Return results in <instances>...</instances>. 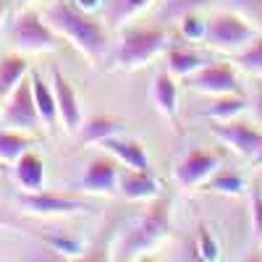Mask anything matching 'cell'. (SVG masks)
<instances>
[{"label": "cell", "instance_id": "18", "mask_svg": "<svg viewBox=\"0 0 262 262\" xmlns=\"http://www.w3.org/2000/svg\"><path fill=\"white\" fill-rule=\"evenodd\" d=\"M123 131V118L118 116H92L79 128V142L81 144H100L107 137H118Z\"/></svg>", "mask_w": 262, "mask_h": 262}, {"label": "cell", "instance_id": "21", "mask_svg": "<svg viewBox=\"0 0 262 262\" xmlns=\"http://www.w3.org/2000/svg\"><path fill=\"white\" fill-rule=\"evenodd\" d=\"M244 111H247V100L238 92H231V95H217L212 105L205 107V116L210 121H231L236 116H242Z\"/></svg>", "mask_w": 262, "mask_h": 262}, {"label": "cell", "instance_id": "25", "mask_svg": "<svg viewBox=\"0 0 262 262\" xmlns=\"http://www.w3.org/2000/svg\"><path fill=\"white\" fill-rule=\"evenodd\" d=\"M149 3H152V0H113L107 18H111V24L118 27V24H123V21L134 18L137 13H142Z\"/></svg>", "mask_w": 262, "mask_h": 262}, {"label": "cell", "instance_id": "26", "mask_svg": "<svg viewBox=\"0 0 262 262\" xmlns=\"http://www.w3.org/2000/svg\"><path fill=\"white\" fill-rule=\"evenodd\" d=\"M210 0H163V11H160V18L163 21H179L181 16L196 11L207 6Z\"/></svg>", "mask_w": 262, "mask_h": 262}, {"label": "cell", "instance_id": "29", "mask_svg": "<svg viewBox=\"0 0 262 262\" xmlns=\"http://www.w3.org/2000/svg\"><path fill=\"white\" fill-rule=\"evenodd\" d=\"M249 221H252V238L262 247V191L254 189L249 200Z\"/></svg>", "mask_w": 262, "mask_h": 262}, {"label": "cell", "instance_id": "36", "mask_svg": "<svg viewBox=\"0 0 262 262\" xmlns=\"http://www.w3.org/2000/svg\"><path fill=\"white\" fill-rule=\"evenodd\" d=\"M21 3H32V0H21Z\"/></svg>", "mask_w": 262, "mask_h": 262}, {"label": "cell", "instance_id": "12", "mask_svg": "<svg viewBox=\"0 0 262 262\" xmlns=\"http://www.w3.org/2000/svg\"><path fill=\"white\" fill-rule=\"evenodd\" d=\"M118 165L113 158H95L86 163L79 186L90 194H113L118 191Z\"/></svg>", "mask_w": 262, "mask_h": 262}, {"label": "cell", "instance_id": "11", "mask_svg": "<svg viewBox=\"0 0 262 262\" xmlns=\"http://www.w3.org/2000/svg\"><path fill=\"white\" fill-rule=\"evenodd\" d=\"M53 92H55V102H58V118L60 126L69 134H79L81 128V107H79V97L74 92L71 81L66 79L60 71H53Z\"/></svg>", "mask_w": 262, "mask_h": 262}, {"label": "cell", "instance_id": "31", "mask_svg": "<svg viewBox=\"0 0 262 262\" xmlns=\"http://www.w3.org/2000/svg\"><path fill=\"white\" fill-rule=\"evenodd\" d=\"M74 3H76L81 11H86V13H95V11L102 6V0H74Z\"/></svg>", "mask_w": 262, "mask_h": 262}, {"label": "cell", "instance_id": "37", "mask_svg": "<svg viewBox=\"0 0 262 262\" xmlns=\"http://www.w3.org/2000/svg\"><path fill=\"white\" fill-rule=\"evenodd\" d=\"M0 173H3V170H0Z\"/></svg>", "mask_w": 262, "mask_h": 262}, {"label": "cell", "instance_id": "15", "mask_svg": "<svg viewBox=\"0 0 262 262\" xmlns=\"http://www.w3.org/2000/svg\"><path fill=\"white\" fill-rule=\"evenodd\" d=\"M100 147L105 152H111V155L123 163L126 168H134V170H149V158H147V152L139 142L134 139H118V137H107L105 142H100Z\"/></svg>", "mask_w": 262, "mask_h": 262}, {"label": "cell", "instance_id": "14", "mask_svg": "<svg viewBox=\"0 0 262 262\" xmlns=\"http://www.w3.org/2000/svg\"><path fill=\"white\" fill-rule=\"evenodd\" d=\"M13 179L21 186V191H39L45 189V160L37 152L27 149L13 163Z\"/></svg>", "mask_w": 262, "mask_h": 262}, {"label": "cell", "instance_id": "28", "mask_svg": "<svg viewBox=\"0 0 262 262\" xmlns=\"http://www.w3.org/2000/svg\"><path fill=\"white\" fill-rule=\"evenodd\" d=\"M179 27H181V34H184L186 39L200 42V39H205L207 21L196 16V11H191V13H186V16H181V18H179Z\"/></svg>", "mask_w": 262, "mask_h": 262}, {"label": "cell", "instance_id": "23", "mask_svg": "<svg viewBox=\"0 0 262 262\" xmlns=\"http://www.w3.org/2000/svg\"><path fill=\"white\" fill-rule=\"evenodd\" d=\"M207 189L217 191V194H226V196H238V194L247 191V181H244V176H238L236 170L223 168V170H215L210 176Z\"/></svg>", "mask_w": 262, "mask_h": 262}, {"label": "cell", "instance_id": "6", "mask_svg": "<svg viewBox=\"0 0 262 262\" xmlns=\"http://www.w3.org/2000/svg\"><path fill=\"white\" fill-rule=\"evenodd\" d=\"M0 121H3V126L27 131V134L42 128V118H39L37 102H34V92H32V79H24V81H21L16 90L6 97Z\"/></svg>", "mask_w": 262, "mask_h": 262}, {"label": "cell", "instance_id": "1", "mask_svg": "<svg viewBox=\"0 0 262 262\" xmlns=\"http://www.w3.org/2000/svg\"><path fill=\"white\" fill-rule=\"evenodd\" d=\"M45 21L60 34V39H69L92 66L105 63L111 42H107L105 24L95 18V13L81 11L74 0H55L45 11Z\"/></svg>", "mask_w": 262, "mask_h": 262}, {"label": "cell", "instance_id": "33", "mask_svg": "<svg viewBox=\"0 0 262 262\" xmlns=\"http://www.w3.org/2000/svg\"><path fill=\"white\" fill-rule=\"evenodd\" d=\"M252 165H254V168H262V149H259L257 155L252 158Z\"/></svg>", "mask_w": 262, "mask_h": 262}, {"label": "cell", "instance_id": "3", "mask_svg": "<svg viewBox=\"0 0 262 262\" xmlns=\"http://www.w3.org/2000/svg\"><path fill=\"white\" fill-rule=\"evenodd\" d=\"M165 29L160 24H149V27H134L126 29L116 45L113 63L121 71H137L155 58L158 53L165 50Z\"/></svg>", "mask_w": 262, "mask_h": 262}, {"label": "cell", "instance_id": "35", "mask_svg": "<svg viewBox=\"0 0 262 262\" xmlns=\"http://www.w3.org/2000/svg\"><path fill=\"white\" fill-rule=\"evenodd\" d=\"M0 226H11V221H8V217H6L3 212H0Z\"/></svg>", "mask_w": 262, "mask_h": 262}, {"label": "cell", "instance_id": "17", "mask_svg": "<svg viewBox=\"0 0 262 262\" xmlns=\"http://www.w3.org/2000/svg\"><path fill=\"white\" fill-rule=\"evenodd\" d=\"M29 79H32V92H34V102H37L42 126H45L48 131H55L60 118H58V102H55L53 84H48L39 74H29Z\"/></svg>", "mask_w": 262, "mask_h": 262}, {"label": "cell", "instance_id": "19", "mask_svg": "<svg viewBox=\"0 0 262 262\" xmlns=\"http://www.w3.org/2000/svg\"><path fill=\"white\" fill-rule=\"evenodd\" d=\"M27 74H29L27 58H21L16 53L0 55V97H8L16 86L27 79Z\"/></svg>", "mask_w": 262, "mask_h": 262}, {"label": "cell", "instance_id": "10", "mask_svg": "<svg viewBox=\"0 0 262 262\" xmlns=\"http://www.w3.org/2000/svg\"><path fill=\"white\" fill-rule=\"evenodd\" d=\"M186 81H189L191 90L202 92V95H210V97L238 92L236 71L231 69L228 63H210V66H202V69H196Z\"/></svg>", "mask_w": 262, "mask_h": 262}, {"label": "cell", "instance_id": "24", "mask_svg": "<svg viewBox=\"0 0 262 262\" xmlns=\"http://www.w3.org/2000/svg\"><path fill=\"white\" fill-rule=\"evenodd\" d=\"M236 66L252 76H262V34L236 53Z\"/></svg>", "mask_w": 262, "mask_h": 262}, {"label": "cell", "instance_id": "34", "mask_svg": "<svg viewBox=\"0 0 262 262\" xmlns=\"http://www.w3.org/2000/svg\"><path fill=\"white\" fill-rule=\"evenodd\" d=\"M3 16H6V0H0V24H3Z\"/></svg>", "mask_w": 262, "mask_h": 262}, {"label": "cell", "instance_id": "9", "mask_svg": "<svg viewBox=\"0 0 262 262\" xmlns=\"http://www.w3.org/2000/svg\"><path fill=\"white\" fill-rule=\"evenodd\" d=\"M16 202L21 210H27L29 215H42V217H50V215H76L84 212L86 205L79 200H71V196H63L55 191H21L16 196Z\"/></svg>", "mask_w": 262, "mask_h": 262}, {"label": "cell", "instance_id": "32", "mask_svg": "<svg viewBox=\"0 0 262 262\" xmlns=\"http://www.w3.org/2000/svg\"><path fill=\"white\" fill-rule=\"evenodd\" d=\"M254 116L262 123V86H257V95H254Z\"/></svg>", "mask_w": 262, "mask_h": 262}, {"label": "cell", "instance_id": "16", "mask_svg": "<svg viewBox=\"0 0 262 262\" xmlns=\"http://www.w3.org/2000/svg\"><path fill=\"white\" fill-rule=\"evenodd\" d=\"M149 97H152V102H155L160 116L176 118V113H179V84H176V76H173L170 71H163V74L155 76Z\"/></svg>", "mask_w": 262, "mask_h": 262}, {"label": "cell", "instance_id": "2", "mask_svg": "<svg viewBox=\"0 0 262 262\" xmlns=\"http://www.w3.org/2000/svg\"><path fill=\"white\" fill-rule=\"evenodd\" d=\"M170 228V202L168 196H155L149 207L142 210V215L131 223L113 247V259H137L155 249Z\"/></svg>", "mask_w": 262, "mask_h": 262}, {"label": "cell", "instance_id": "30", "mask_svg": "<svg viewBox=\"0 0 262 262\" xmlns=\"http://www.w3.org/2000/svg\"><path fill=\"white\" fill-rule=\"evenodd\" d=\"M236 13H242L247 21L262 27V0H233Z\"/></svg>", "mask_w": 262, "mask_h": 262}, {"label": "cell", "instance_id": "22", "mask_svg": "<svg viewBox=\"0 0 262 262\" xmlns=\"http://www.w3.org/2000/svg\"><path fill=\"white\" fill-rule=\"evenodd\" d=\"M202 66H205V60L194 50H186V48H170L168 50V71L176 79H189Z\"/></svg>", "mask_w": 262, "mask_h": 262}, {"label": "cell", "instance_id": "7", "mask_svg": "<svg viewBox=\"0 0 262 262\" xmlns=\"http://www.w3.org/2000/svg\"><path fill=\"white\" fill-rule=\"evenodd\" d=\"M210 134L221 144H226L231 152H236L238 158H244L249 163L262 149V131L252 128L244 121H236V118H231V121H212L210 123Z\"/></svg>", "mask_w": 262, "mask_h": 262}, {"label": "cell", "instance_id": "13", "mask_svg": "<svg viewBox=\"0 0 262 262\" xmlns=\"http://www.w3.org/2000/svg\"><path fill=\"white\" fill-rule=\"evenodd\" d=\"M118 194L128 202H147L160 196V181L149 170H134L128 168L118 176Z\"/></svg>", "mask_w": 262, "mask_h": 262}, {"label": "cell", "instance_id": "4", "mask_svg": "<svg viewBox=\"0 0 262 262\" xmlns=\"http://www.w3.org/2000/svg\"><path fill=\"white\" fill-rule=\"evenodd\" d=\"M259 37V29L247 21L242 13L236 11H223L207 18V32H205V45L217 50V53H238L244 50L252 39Z\"/></svg>", "mask_w": 262, "mask_h": 262}, {"label": "cell", "instance_id": "8", "mask_svg": "<svg viewBox=\"0 0 262 262\" xmlns=\"http://www.w3.org/2000/svg\"><path fill=\"white\" fill-rule=\"evenodd\" d=\"M217 165H221V158H217L215 152L194 147L179 160L176 170H173V181H176L181 189L202 186L205 181H210V176L217 170Z\"/></svg>", "mask_w": 262, "mask_h": 262}, {"label": "cell", "instance_id": "20", "mask_svg": "<svg viewBox=\"0 0 262 262\" xmlns=\"http://www.w3.org/2000/svg\"><path fill=\"white\" fill-rule=\"evenodd\" d=\"M32 137H27V131L18 128H0V163H16L24 152L32 147Z\"/></svg>", "mask_w": 262, "mask_h": 262}, {"label": "cell", "instance_id": "27", "mask_svg": "<svg viewBox=\"0 0 262 262\" xmlns=\"http://www.w3.org/2000/svg\"><path fill=\"white\" fill-rule=\"evenodd\" d=\"M196 252H200V257L205 262H215L221 257V247H217L215 236L210 233V228L205 223H200V228H196Z\"/></svg>", "mask_w": 262, "mask_h": 262}, {"label": "cell", "instance_id": "5", "mask_svg": "<svg viewBox=\"0 0 262 262\" xmlns=\"http://www.w3.org/2000/svg\"><path fill=\"white\" fill-rule=\"evenodd\" d=\"M11 45L24 53H53L60 48V34L34 11H21L11 21Z\"/></svg>", "mask_w": 262, "mask_h": 262}]
</instances>
